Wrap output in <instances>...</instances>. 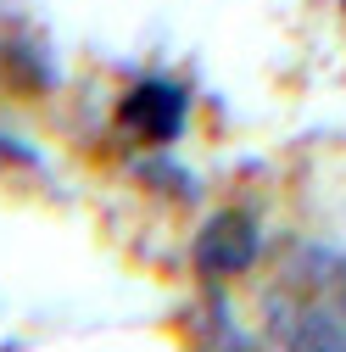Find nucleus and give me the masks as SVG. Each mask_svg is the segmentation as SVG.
Listing matches in <instances>:
<instances>
[{
    "mask_svg": "<svg viewBox=\"0 0 346 352\" xmlns=\"http://www.w3.org/2000/svg\"><path fill=\"white\" fill-rule=\"evenodd\" d=\"M117 129L135 146H151V151L173 146L190 129V96H185V84H173L168 73L135 78L123 90V101H117Z\"/></svg>",
    "mask_w": 346,
    "mask_h": 352,
    "instance_id": "1",
    "label": "nucleus"
},
{
    "mask_svg": "<svg viewBox=\"0 0 346 352\" xmlns=\"http://www.w3.org/2000/svg\"><path fill=\"white\" fill-rule=\"evenodd\" d=\"M257 246H263V235H257V224L240 207L212 212L207 230L196 235V269L212 274V280H235V274H246L257 263Z\"/></svg>",
    "mask_w": 346,
    "mask_h": 352,
    "instance_id": "2",
    "label": "nucleus"
},
{
    "mask_svg": "<svg viewBox=\"0 0 346 352\" xmlns=\"http://www.w3.org/2000/svg\"><path fill=\"white\" fill-rule=\"evenodd\" d=\"M341 12H346V0H341Z\"/></svg>",
    "mask_w": 346,
    "mask_h": 352,
    "instance_id": "3",
    "label": "nucleus"
}]
</instances>
